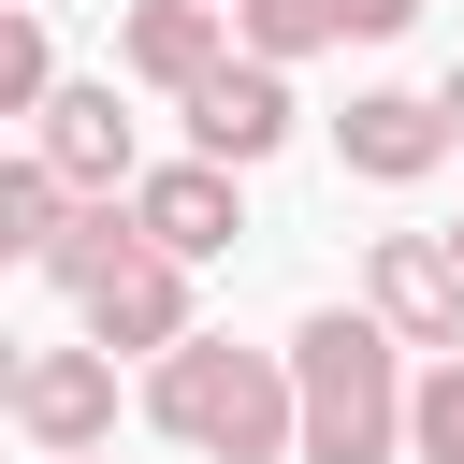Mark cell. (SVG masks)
<instances>
[{"instance_id": "6da1fadb", "label": "cell", "mask_w": 464, "mask_h": 464, "mask_svg": "<svg viewBox=\"0 0 464 464\" xmlns=\"http://www.w3.org/2000/svg\"><path fill=\"white\" fill-rule=\"evenodd\" d=\"M145 420L203 464H304V392H290V348H232V334H188L145 362Z\"/></svg>"}, {"instance_id": "7a4b0ae2", "label": "cell", "mask_w": 464, "mask_h": 464, "mask_svg": "<svg viewBox=\"0 0 464 464\" xmlns=\"http://www.w3.org/2000/svg\"><path fill=\"white\" fill-rule=\"evenodd\" d=\"M290 392H304V464H392L406 450V334L377 304H319L290 334Z\"/></svg>"}, {"instance_id": "3957f363", "label": "cell", "mask_w": 464, "mask_h": 464, "mask_svg": "<svg viewBox=\"0 0 464 464\" xmlns=\"http://www.w3.org/2000/svg\"><path fill=\"white\" fill-rule=\"evenodd\" d=\"M188 276H203V261L145 246V218H130V246H116V261H102V276H87L72 304H87V334H102V348L160 362V348H188V334H203V319H188Z\"/></svg>"}, {"instance_id": "277c9868", "label": "cell", "mask_w": 464, "mask_h": 464, "mask_svg": "<svg viewBox=\"0 0 464 464\" xmlns=\"http://www.w3.org/2000/svg\"><path fill=\"white\" fill-rule=\"evenodd\" d=\"M0 406H14L29 450H116V348H102V334H87V348H14Z\"/></svg>"}, {"instance_id": "5b68a950", "label": "cell", "mask_w": 464, "mask_h": 464, "mask_svg": "<svg viewBox=\"0 0 464 464\" xmlns=\"http://www.w3.org/2000/svg\"><path fill=\"white\" fill-rule=\"evenodd\" d=\"M362 304H377L406 348H464V246H450V232H377V246H362Z\"/></svg>"}, {"instance_id": "8992f818", "label": "cell", "mask_w": 464, "mask_h": 464, "mask_svg": "<svg viewBox=\"0 0 464 464\" xmlns=\"http://www.w3.org/2000/svg\"><path fill=\"white\" fill-rule=\"evenodd\" d=\"M174 116H188V145H203V160H232V174H246V160H276V145H290V58H246V44H232Z\"/></svg>"}, {"instance_id": "52a82bcc", "label": "cell", "mask_w": 464, "mask_h": 464, "mask_svg": "<svg viewBox=\"0 0 464 464\" xmlns=\"http://www.w3.org/2000/svg\"><path fill=\"white\" fill-rule=\"evenodd\" d=\"M130 218H145V246H174V261H218L232 232H246V188H232V160H160V174H130Z\"/></svg>"}, {"instance_id": "ba28073f", "label": "cell", "mask_w": 464, "mask_h": 464, "mask_svg": "<svg viewBox=\"0 0 464 464\" xmlns=\"http://www.w3.org/2000/svg\"><path fill=\"white\" fill-rule=\"evenodd\" d=\"M218 58H232V0H130L116 14V72L160 87V102H188Z\"/></svg>"}, {"instance_id": "9c48e42d", "label": "cell", "mask_w": 464, "mask_h": 464, "mask_svg": "<svg viewBox=\"0 0 464 464\" xmlns=\"http://www.w3.org/2000/svg\"><path fill=\"white\" fill-rule=\"evenodd\" d=\"M334 145H348L362 188H420V174L450 160V102H420V87H362V102L334 116Z\"/></svg>"}, {"instance_id": "30bf717a", "label": "cell", "mask_w": 464, "mask_h": 464, "mask_svg": "<svg viewBox=\"0 0 464 464\" xmlns=\"http://www.w3.org/2000/svg\"><path fill=\"white\" fill-rule=\"evenodd\" d=\"M29 145H44L87 203H116V188H130V116H116V87H58V102L29 116Z\"/></svg>"}, {"instance_id": "8fae6325", "label": "cell", "mask_w": 464, "mask_h": 464, "mask_svg": "<svg viewBox=\"0 0 464 464\" xmlns=\"http://www.w3.org/2000/svg\"><path fill=\"white\" fill-rule=\"evenodd\" d=\"M72 203H87V188H72L44 145H14V160H0V246H14V261H44V246L72 232Z\"/></svg>"}, {"instance_id": "7c38bea8", "label": "cell", "mask_w": 464, "mask_h": 464, "mask_svg": "<svg viewBox=\"0 0 464 464\" xmlns=\"http://www.w3.org/2000/svg\"><path fill=\"white\" fill-rule=\"evenodd\" d=\"M232 44L246 58H304V44H348L334 0H232Z\"/></svg>"}, {"instance_id": "4fadbf2b", "label": "cell", "mask_w": 464, "mask_h": 464, "mask_svg": "<svg viewBox=\"0 0 464 464\" xmlns=\"http://www.w3.org/2000/svg\"><path fill=\"white\" fill-rule=\"evenodd\" d=\"M406 450H420V464H464V348L420 362V392H406Z\"/></svg>"}, {"instance_id": "5bb4252c", "label": "cell", "mask_w": 464, "mask_h": 464, "mask_svg": "<svg viewBox=\"0 0 464 464\" xmlns=\"http://www.w3.org/2000/svg\"><path fill=\"white\" fill-rule=\"evenodd\" d=\"M44 102H58V44H44V14L14 0V14H0V116H44Z\"/></svg>"}, {"instance_id": "9a60e30c", "label": "cell", "mask_w": 464, "mask_h": 464, "mask_svg": "<svg viewBox=\"0 0 464 464\" xmlns=\"http://www.w3.org/2000/svg\"><path fill=\"white\" fill-rule=\"evenodd\" d=\"M334 14H348V44H392V29L420 14V0H334Z\"/></svg>"}, {"instance_id": "2e32d148", "label": "cell", "mask_w": 464, "mask_h": 464, "mask_svg": "<svg viewBox=\"0 0 464 464\" xmlns=\"http://www.w3.org/2000/svg\"><path fill=\"white\" fill-rule=\"evenodd\" d=\"M435 102H450V145H464V58H450V87H435Z\"/></svg>"}, {"instance_id": "e0dca14e", "label": "cell", "mask_w": 464, "mask_h": 464, "mask_svg": "<svg viewBox=\"0 0 464 464\" xmlns=\"http://www.w3.org/2000/svg\"><path fill=\"white\" fill-rule=\"evenodd\" d=\"M44 464H102V450H44Z\"/></svg>"}, {"instance_id": "ac0fdd59", "label": "cell", "mask_w": 464, "mask_h": 464, "mask_svg": "<svg viewBox=\"0 0 464 464\" xmlns=\"http://www.w3.org/2000/svg\"><path fill=\"white\" fill-rule=\"evenodd\" d=\"M450 246H464V232H450Z\"/></svg>"}]
</instances>
